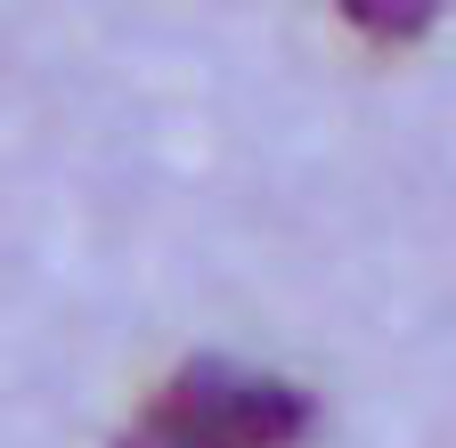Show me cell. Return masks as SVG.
Listing matches in <instances>:
<instances>
[{"label":"cell","mask_w":456,"mask_h":448,"mask_svg":"<svg viewBox=\"0 0 456 448\" xmlns=\"http://www.w3.org/2000/svg\"><path fill=\"white\" fill-rule=\"evenodd\" d=\"M334 9L351 17V33L375 41V49H408V41H424L440 25V0H334Z\"/></svg>","instance_id":"obj_2"},{"label":"cell","mask_w":456,"mask_h":448,"mask_svg":"<svg viewBox=\"0 0 456 448\" xmlns=\"http://www.w3.org/2000/svg\"><path fill=\"white\" fill-rule=\"evenodd\" d=\"M310 432H318V400L302 383L237 359H188L114 448H302Z\"/></svg>","instance_id":"obj_1"}]
</instances>
